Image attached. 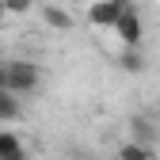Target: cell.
Here are the masks:
<instances>
[{
	"label": "cell",
	"instance_id": "7",
	"mask_svg": "<svg viewBox=\"0 0 160 160\" xmlns=\"http://www.w3.org/2000/svg\"><path fill=\"white\" fill-rule=\"evenodd\" d=\"M23 114V107H19V95L15 92H0V122H15V118Z\"/></svg>",
	"mask_w": 160,
	"mask_h": 160
},
{
	"label": "cell",
	"instance_id": "9",
	"mask_svg": "<svg viewBox=\"0 0 160 160\" xmlns=\"http://www.w3.org/2000/svg\"><path fill=\"white\" fill-rule=\"evenodd\" d=\"M15 149H23V137H19L15 130H0V156H4V152H15Z\"/></svg>",
	"mask_w": 160,
	"mask_h": 160
},
{
	"label": "cell",
	"instance_id": "2",
	"mask_svg": "<svg viewBox=\"0 0 160 160\" xmlns=\"http://www.w3.org/2000/svg\"><path fill=\"white\" fill-rule=\"evenodd\" d=\"M111 31L118 34L122 46H141V38H145V19H141V12H137L133 4H126L122 12H118V19H114Z\"/></svg>",
	"mask_w": 160,
	"mask_h": 160
},
{
	"label": "cell",
	"instance_id": "11",
	"mask_svg": "<svg viewBox=\"0 0 160 160\" xmlns=\"http://www.w3.org/2000/svg\"><path fill=\"white\" fill-rule=\"evenodd\" d=\"M0 160H31V156H27V149H15V152H4Z\"/></svg>",
	"mask_w": 160,
	"mask_h": 160
},
{
	"label": "cell",
	"instance_id": "10",
	"mask_svg": "<svg viewBox=\"0 0 160 160\" xmlns=\"http://www.w3.org/2000/svg\"><path fill=\"white\" fill-rule=\"evenodd\" d=\"M34 8V0H4V12L8 15H23V12H31Z\"/></svg>",
	"mask_w": 160,
	"mask_h": 160
},
{
	"label": "cell",
	"instance_id": "6",
	"mask_svg": "<svg viewBox=\"0 0 160 160\" xmlns=\"http://www.w3.org/2000/svg\"><path fill=\"white\" fill-rule=\"evenodd\" d=\"M114 160H152V145H141V141H126L118 145V152H114Z\"/></svg>",
	"mask_w": 160,
	"mask_h": 160
},
{
	"label": "cell",
	"instance_id": "4",
	"mask_svg": "<svg viewBox=\"0 0 160 160\" xmlns=\"http://www.w3.org/2000/svg\"><path fill=\"white\" fill-rule=\"evenodd\" d=\"M118 12H122V4H114V0H92L84 15H88V23H92V27H114Z\"/></svg>",
	"mask_w": 160,
	"mask_h": 160
},
{
	"label": "cell",
	"instance_id": "1",
	"mask_svg": "<svg viewBox=\"0 0 160 160\" xmlns=\"http://www.w3.org/2000/svg\"><path fill=\"white\" fill-rule=\"evenodd\" d=\"M4 72H8V92H15V95H31L38 84H42V69H38L34 61H12V65H4Z\"/></svg>",
	"mask_w": 160,
	"mask_h": 160
},
{
	"label": "cell",
	"instance_id": "3",
	"mask_svg": "<svg viewBox=\"0 0 160 160\" xmlns=\"http://www.w3.org/2000/svg\"><path fill=\"white\" fill-rule=\"evenodd\" d=\"M130 141H141V145H156L160 141V126H156V118L152 114H133L130 118Z\"/></svg>",
	"mask_w": 160,
	"mask_h": 160
},
{
	"label": "cell",
	"instance_id": "8",
	"mask_svg": "<svg viewBox=\"0 0 160 160\" xmlns=\"http://www.w3.org/2000/svg\"><path fill=\"white\" fill-rule=\"evenodd\" d=\"M46 23H50L53 31H72V27H76V19H72L65 8H57V4H46Z\"/></svg>",
	"mask_w": 160,
	"mask_h": 160
},
{
	"label": "cell",
	"instance_id": "12",
	"mask_svg": "<svg viewBox=\"0 0 160 160\" xmlns=\"http://www.w3.org/2000/svg\"><path fill=\"white\" fill-rule=\"evenodd\" d=\"M8 88V72H4V65H0V92Z\"/></svg>",
	"mask_w": 160,
	"mask_h": 160
},
{
	"label": "cell",
	"instance_id": "5",
	"mask_svg": "<svg viewBox=\"0 0 160 160\" xmlns=\"http://www.w3.org/2000/svg\"><path fill=\"white\" fill-rule=\"evenodd\" d=\"M145 53H141V46H122V53H118V69L122 72H130V76H137V72H145Z\"/></svg>",
	"mask_w": 160,
	"mask_h": 160
},
{
	"label": "cell",
	"instance_id": "14",
	"mask_svg": "<svg viewBox=\"0 0 160 160\" xmlns=\"http://www.w3.org/2000/svg\"><path fill=\"white\" fill-rule=\"evenodd\" d=\"M114 4H122V8H126V4H133V0H114Z\"/></svg>",
	"mask_w": 160,
	"mask_h": 160
},
{
	"label": "cell",
	"instance_id": "13",
	"mask_svg": "<svg viewBox=\"0 0 160 160\" xmlns=\"http://www.w3.org/2000/svg\"><path fill=\"white\" fill-rule=\"evenodd\" d=\"M4 19H8V12H4V0H0V23H4Z\"/></svg>",
	"mask_w": 160,
	"mask_h": 160
}]
</instances>
